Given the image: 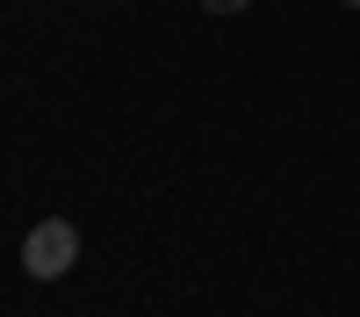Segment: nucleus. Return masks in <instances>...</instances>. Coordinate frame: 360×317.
<instances>
[{
	"label": "nucleus",
	"instance_id": "obj_3",
	"mask_svg": "<svg viewBox=\"0 0 360 317\" xmlns=\"http://www.w3.org/2000/svg\"><path fill=\"white\" fill-rule=\"evenodd\" d=\"M339 8H360V0H339Z\"/></svg>",
	"mask_w": 360,
	"mask_h": 317
},
{
	"label": "nucleus",
	"instance_id": "obj_2",
	"mask_svg": "<svg viewBox=\"0 0 360 317\" xmlns=\"http://www.w3.org/2000/svg\"><path fill=\"white\" fill-rule=\"evenodd\" d=\"M252 0H202V15H245Z\"/></svg>",
	"mask_w": 360,
	"mask_h": 317
},
{
	"label": "nucleus",
	"instance_id": "obj_1",
	"mask_svg": "<svg viewBox=\"0 0 360 317\" xmlns=\"http://www.w3.org/2000/svg\"><path fill=\"white\" fill-rule=\"evenodd\" d=\"M72 267H79V231H72L65 216H44V224L22 238V274H29V281H65Z\"/></svg>",
	"mask_w": 360,
	"mask_h": 317
}]
</instances>
